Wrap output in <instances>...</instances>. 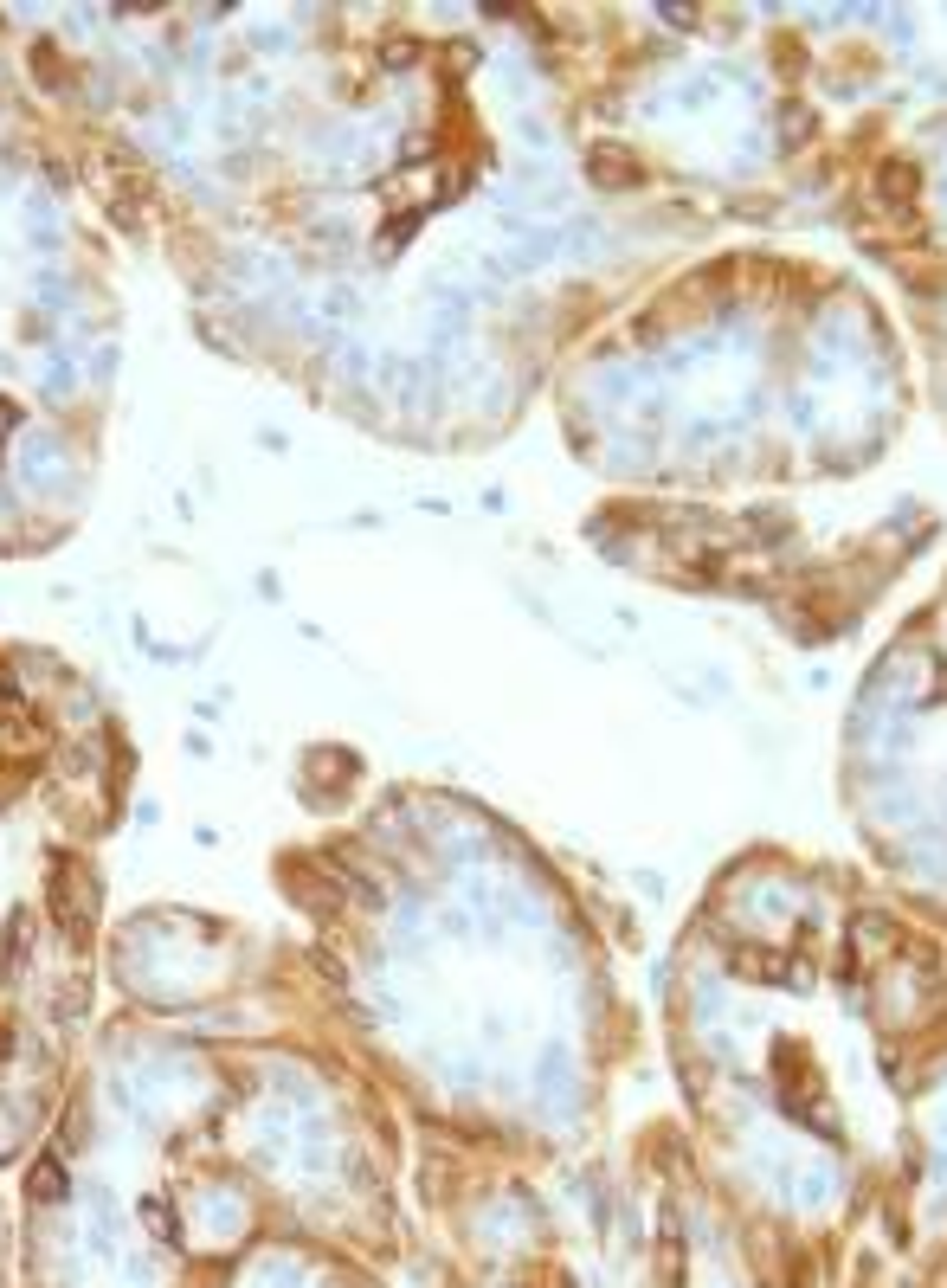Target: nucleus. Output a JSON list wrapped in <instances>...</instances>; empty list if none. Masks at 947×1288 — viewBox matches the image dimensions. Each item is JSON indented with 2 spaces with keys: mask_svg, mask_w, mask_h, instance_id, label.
Returning <instances> with one entry per match:
<instances>
[{
  "mask_svg": "<svg viewBox=\"0 0 947 1288\" xmlns=\"http://www.w3.org/2000/svg\"><path fill=\"white\" fill-rule=\"evenodd\" d=\"M7 419H20V413H13V406H7V400H0V438H7Z\"/></svg>",
  "mask_w": 947,
  "mask_h": 1288,
  "instance_id": "obj_3",
  "label": "nucleus"
},
{
  "mask_svg": "<svg viewBox=\"0 0 947 1288\" xmlns=\"http://www.w3.org/2000/svg\"><path fill=\"white\" fill-rule=\"evenodd\" d=\"M52 915H59L72 935H85L91 915H98V883H91L85 870H72V876L59 870V883H52Z\"/></svg>",
  "mask_w": 947,
  "mask_h": 1288,
  "instance_id": "obj_1",
  "label": "nucleus"
},
{
  "mask_svg": "<svg viewBox=\"0 0 947 1288\" xmlns=\"http://www.w3.org/2000/svg\"><path fill=\"white\" fill-rule=\"evenodd\" d=\"M26 1191H33L39 1204H59L65 1198V1167H59V1160H39V1167L26 1173Z\"/></svg>",
  "mask_w": 947,
  "mask_h": 1288,
  "instance_id": "obj_2",
  "label": "nucleus"
}]
</instances>
